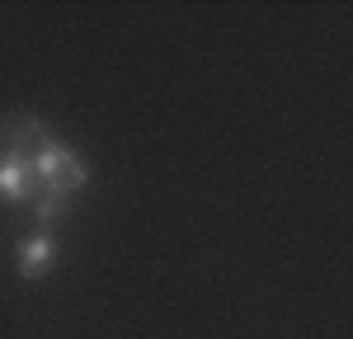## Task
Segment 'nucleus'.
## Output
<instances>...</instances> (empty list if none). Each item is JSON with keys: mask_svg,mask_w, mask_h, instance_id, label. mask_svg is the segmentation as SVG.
I'll use <instances>...</instances> for the list:
<instances>
[{"mask_svg": "<svg viewBox=\"0 0 353 339\" xmlns=\"http://www.w3.org/2000/svg\"><path fill=\"white\" fill-rule=\"evenodd\" d=\"M48 137H52V127H48L43 118H33V113H14V118H5V123H0V151L33 156Z\"/></svg>", "mask_w": 353, "mask_h": 339, "instance_id": "20e7f679", "label": "nucleus"}, {"mask_svg": "<svg viewBox=\"0 0 353 339\" xmlns=\"http://www.w3.org/2000/svg\"><path fill=\"white\" fill-rule=\"evenodd\" d=\"M38 194L43 189H38L33 161L19 151H0V203H33Z\"/></svg>", "mask_w": 353, "mask_h": 339, "instance_id": "f03ea898", "label": "nucleus"}, {"mask_svg": "<svg viewBox=\"0 0 353 339\" xmlns=\"http://www.w3.org/2000/svg\"><path fill=\"white\" fill-rule=\"evenodd\" d=\"M57 236L52 231H38V236H28V240H19L14 245V269H19V278L38 282L43 274H52L57 269Z\"/></svg>", "mask_w": 353, "mask_h": 339, "instance_id": "7ed1b4c3", "label": "nucleus"}, {"mask_svg": "<svg viewBox=\"0 0 353 339\" xmlns=\"http://www.w3.org/2000/svg\"><path fill=\"white\" fill-rule=\"evenodd\" d=\"M33 203H38V207H33V222L48 231L52 222H61V217H66V203H71V194H38Z\"/></svg>", "mask_w": 353, "mask_h": 339, "instance_id": "39448f33", "label": "nucleus"}, {"mask_svg": "<svg viewBox=\"0 0 353 339\" xmlns=\"http://www.w3.org/2000/svg\"><path fill=\"white\" fill-rule=\"evenodd\" d=\"M28 161H33V174H38V189L43 194H76V189L90 184V165L57 137H48Z\"/></svg>", "mask_w": 353, "mask_h": 339, "instance_id": "f257e3e1", "label": "nucleus"}]
</instances>
